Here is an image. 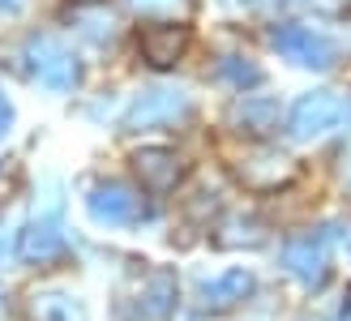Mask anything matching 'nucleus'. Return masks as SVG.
<instances>
[{"label":"nucleus","instance_id":"13","mask_svg":"<svg viewBox=\"0 0 351 321\" xmlns=\"http://www.w3.org/2000/svg\"><path fill=\"white\" fill-rule=\"evenodd\" d=\"M73 22H77V30L86 34V39H95V43H108V39H116V13H112L108 5L73 9Z\"/></svg>","mask_w":351,"mask_h":321},{"label":"nucleus","instance_id":"18","mask_svg":"<svg viewBox=\"0 0 351 321\" xmlns=\"http://www.w3.org/2000/svg\"><path fill=\"white\" fill-rule=\"evenodd\" d=\"M22 5H26V0H0V13H17Z\"/></svg>","mask_w":351,"mask_h":321},{"label":"nucleus","instance_id":"6","mask_svg":"<svg viewBox=\"0 0 351 321\" xmlns=\"http://www.w3.org/2000/svg\"><path fill=\"white\" fill-rule=\"evenodd\" d=\"M283 265L308 283V287H322L326 274H330V236L326 231H313V236H295L283 244Z\"/></svg>","mask_w":351,"mask_h":321},{"label":"nucleus","instance_id":"2","mask_svg":"<svg viewBox=\"0 0 351 321\" xmlns=\"http://www.w3.org/2000/svg\"><path fill=\"white\" fill-rule=\"evenodd\" d=\"M26 69H30V78L39 82L43 91H51V95L73 91L77 73H82L73 51H69L60 39H51V34H34V39H26Z\"/></svg>","mask_w":351,"mask_h":321},{"label":"nucleus","instance_id":"8","mask_svg":"<svg viewBox=\"0 0 351 321\" xmlns=\"http://www.w3.org/2000/svg\"><path fill=\"white\" fill-rule=\"evenodd\" d=\"M133 171H137V180H142L150 193H171L176 185H180V176H184V163H180L176 150L142 146L133 154Z\"/></svg>","mask_w":351,"mask_h":321},{"label":"nucleus","instance_id":"5","mask_svg":"<svg viewBox=\"0 0 351 321\" xmlns=\"http://www.w3.org/2000/svg\"><path fill=\"white\" fill-rule=\"evenodd\" d=\"M30 265H47L64 253V223H60V198H51L43 214H34V223L22 231V244H17Z\"/></svg>","mask_w":351,"mask_h":321},{"label":"nucleus","instance_id":"9","mask_svg":"<svg viewBox=\"0 0 351 321\" xmlns=\"http://www.w3.org/2000/svg\"><path fill=\"white\" fill-rule=\"evenodd\" d=\"M137 47H142V60H146V64H154V69H171L176 60L184 56V47H189V30L176 26V22L146 26L142 39H137Z\"/></svg>","mask_w":351,"mask_h":321},{"label":"nucleus","instance_id":"3","mask_svg":"<svg viewBox=\"0 0 351 321\" xmlns=\"http://www.w3.org/2000/svg\"><path fill=\"white\" fill-rule=\"evenodd\" d=\"M270 43L283 51V56L291 60V64H300V69H330L335 64V56H339V47L326 39L322 30H313V26H274L270 30Z\"/></svg>","mask_w":351,"mask_h":321},{"label":"nucleus","instance_id":"14","mask_svg":"<svg viewBox=\"0 0 351 321\" xmlns=\"http://www.w3.org/2000/svg\"><path fill=\"white\" fill-rule=\"evenodd\" d=\"M171 300H176V278H171V274H154V278H150V292H146V317L159 321V317L167 313Z\"/></svg>","mask_w":351,"mask_h":321},{"label":"nucleus","instance_id":"15","mask_svg":"<svg viewBox=\"0 0 351 321\" xmlns=\"http://www.w3.org/2000/svg\"><path fill=\"white\" fill-rule=\"evenodd\" d=\"M219 73H223L227 82H236L240 91H244V86H257V82H261V69H257L253 60H244V56H223Z\"/></svg>","mask_w":351,"mask_h":321},{"label":"nucleus","instance_id":"1","mask_svg":"<svg viewBox=\"0 0 351 321\" xmlns=\"http://www.w3.org/2000/svg\"><path fill=\"white\" fill-rule=\"evenodd\" d=\"M351 129V95L343 99L339 91H313V95H300L287 116V133L295 141H313V137H326L335 129Z\"/></svg>","mask_w":351,"mask_h":321},{"label":"nucleus","instance_id":"7","mask_svg":"<svg viewBox=\"0 0 351 321\" xmlns=\"http://www.w3.org/2000/svg\"><path fill=\"white\" fill-rule=\"evenodd\" d=\"M86 210H90L95 223H108V227H120V223H133L137 214H142V202H137V193L129 185H95L90 198H86Z\"/></svg>","mask_w":351,"mask_h":321},{"label":"nucleus","instance_id":"17","mask_svg":"<svg viewBox=\"0 0 351 321\" xmlns=\"http://www.w3.org/2000/svg\"><path fill=\"white\" fill-rule=\"evenodd\" d=\"M9 124H13V103H9L5 95H0V137L9 133Z\"/></svg>","mask_w":351,"mask_h":321},{"label":"nucleus","instance_id":"4","mask_svg":"<svg viewBox=\"0 0 351 321\" xmlns=\"http://www.w3.org/2000/svg\"><path fill=\"white\" fill-rule=\"evenodd\" d=\"M180 116H189V95L180 86H150L129 103L125 129H159V124H176Z\"/></svg>","mask_w":351,"mask_h":321},{"label":"nucleus","instance_id":"16","mask_svg":"<svg viewBox=\"0 0 351 321\" xmlns=\"http://www.w3.org/2000/svg\"><path fill=\"white\" fill-rule=\"evenodd\" d=\"M129 5L146 17H184L189 13V0H129Z\"/></svg>","mask_w":351,"mask_h":321},{"label":"nucleus","instance_id":"10","mask_svg":"<svg viewBox=\"0 0 351 321\" xmlns=\"http://www.w3.org/2000/svg\"><path fill=\"white\" fill-rule=\"evenodd\" d=\"M249 292H253V274H249V270H223V274H215V278H202V283H197L202 309H210V313L236 309Z\"/></svg>","mask_w":351,"mask_h":321},{"label":"nucleus","instance_id":"12","mask_svg":"<svg viewBox=\"0 0 351 321\" xmlns=\"http://www.w3.org/2000/svg\"><path fill=\"white\" fill-rule=\"evenodd\" d=\"M30 317L34 321H86L82 305L64 292H39L30 296Z\"/></svg>","mask_w":351,"mask_h":321},{"label":"nucleus","instance_id":"11","mask_svg":"<svg viewBox=\"0 0 351 321\" xmlns=\"http://www.w3.org/2000/svg\"><path fill=\"white\" fill-rule=\"evenodd\" d=\"M278 116H283L278 112V99H270V95H240L232 103V120L244 133H257V137H266L278 124Z\"/></svg>","mask_w":351,"mask_h":321}]
</instances>
